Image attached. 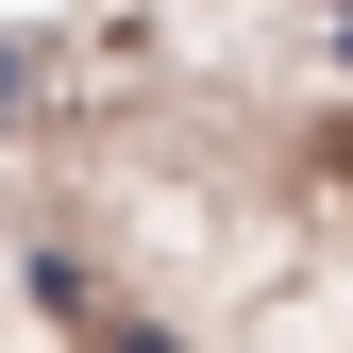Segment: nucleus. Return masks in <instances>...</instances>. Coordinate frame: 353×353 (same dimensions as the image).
Returning a JSON list of instances; mask_svg holds the SVG:
<instances>
[{
    "label": "nucleus",
    "instance_id": "1",
    "mask_svg": "<svg viewBox=\"0 0 353 353\" xmlns=\"http://www.w3.org/2000/svg\"><path fill=\"white\" fill-rule=\"evenodd\" d=\"M336 168H353V118H336Z\"/></svg>",
    "mask_w": 353,
    "mask_h": 353
},
{
    "label": "nucleus",
    "instance_id": "2",
    "mask_svg": "<svg viewBox=\"0 0 353 353\" xmlns=\"http://www.w3.org/2000/svg\"><path fill=\"white\" fill-rule=\"evenodd\" d=\"M336 17H353V0H336Z\"/></svg>",
    "mask_w": 353,
    "mask_h": 353
}]
</instances>
